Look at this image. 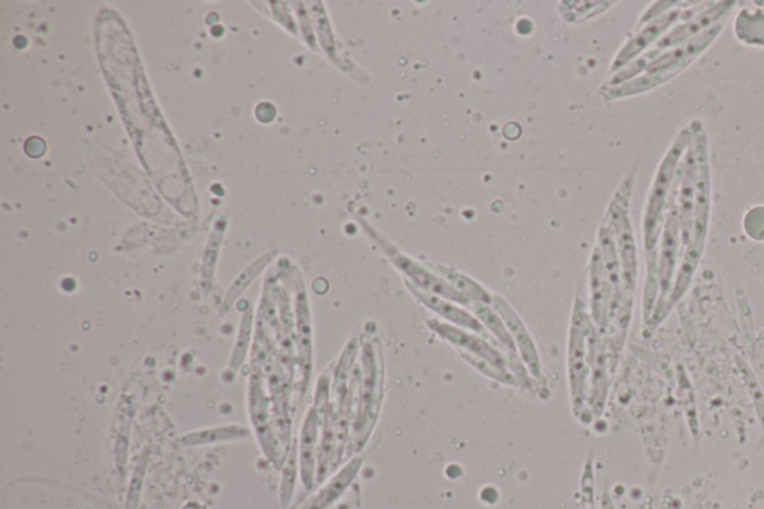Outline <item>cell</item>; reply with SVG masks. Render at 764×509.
Wrapping results in <instances>:
<instances>
[{
  "instance_id": "obj_1",
  "label": "cell",
  "mask_w": 764,
  "mask_h": 509,
  "mask_svg": "<svg viewBox=\"0 0 764 509\" xmlns=\"http://www.w3.org/2000/svg\"><path fill=\"white\" fill-rule=\"evenodd\" d=\"M724 24H726V20L709 27L708 30L694 36L693 39L685 42V44L660 54L645 69L644 74L621 84V86L611 87V89H600V96L605 101H618V99L632 98V96H638L641 93L650 92V90L656 89V87L663 86V84L678 77L682 71H685L691 63L696 62L711 47L712 42L721 35Z\"/></svg>"
},
{
  "instance_id": "obj_2",
  "label": "cell",
  "mask_w": 764,
  "mask_h": 509,
  "mask_svg": "<svg viewBox=\"0 0 764 509\" xmlns=\"http://www.w3.org/2000/svg\"><path fill=\"white\" fill-rule=\"evenodd\" d=\"M693 132L691 147L694 150L697 162L696 196H694L693 224H691L690 239H688L687 251H685L684 263L676 281L675 299L684 293L685 287L690 283L691 275L694 274L697 262L702 256L705 247L706 233H708L709 218H711L712 205V181L711 166H709L708 136L705 127L700 121L690 124Z\"/></svg>"
},
{
  "instance_id": "obj_3",
  "label": "cell",
  "mask_w": 764,
  "mask_h": 509,
  "mask_svg": "<svg viewBox=\"0 0 764 509\" xmlns=\"http://www.w3.org/2000/svg\"><path fill=\"white\" fill-rule=\"evenodd\" d=\"M384 398V363L380 341L374 333L366 336L360 345L359 384H357V411L353 424L351 451L362 450L371 438Z\"/></svg>"
},
{
  "instance_id": "obj_4",
  "label": "cell",
  "mask_w": 764,
  "mask_h": 509,
  "mask_svg": "<svg viewBox=\"0 0 764 509\" xmlns=\"http://www.w3.org/2000/svg\"><path fill=\"white\" fill-rule=\"evenodd\" d=\"M693 141V132L691 127L687 126L675 136L672 144L663 156L653 183L648 190L647 199L644 204V217H642V226H644L645 247L648 253L656 248L660 233L665 227L666 215L670 196H672L673 187H675L676 175H678L679 166L687 153Z\"/></svg>"
},
{
  "instance_id": "obj_5",
  "label": "cell",
  "mask_w": 764,
  "mask_h": 509,
  "mask_svg": "<svg viewBox=\"0 0 764 509\" xmlns=\"http://www.w3.org/2000/svg\"><path fill=\"white\" fill-rule=\"evenodd\" d=\"M596 324L591 320L590 311L581 295L573 304L568 342V377L571 389L572 408L576 417H581L587 402L588 377L596 351Z\"/></svg>"
},
{
  "instance_id": "obj_6",
  "label": "cell",
  "mask_w": 764,
  "mask_h": 509,
  "mask_svg": "<svg viewBox=\"0 0 764 509\" xmlns=\"http://www.w3.org/2000/svg\"><path fill=\"white\" fill-rule=\"evenodd\" d=\"M357 221H359L363 232L368 235V238L380 248L384 256L390 260L391 265L403 275V280L409 281V283L417 286L418 289L426 290V292L433 293V295L442 296V298L450 299V301L469 308L471 302L465 296L457 293L447 281L442 280L439 275H436L427 266L426 262H420V260L403 253L397 245H394L381 230H378L374 224L369 223L366 218L357 217Z\"/></svg>"
},
{
  "instance_id": "obj_7",
  "label": "cell",
  "mask_w": 764,
  "mask_h": 509,
  "mask_svg": "<svg viewBox=\"0 0 764 509\" xmlns=\"http://www.w3.org/2000/svg\"><path fill=\"white\" fill-rule=\"evenodd\" d=\"M635 180L636 171L633 169L615 190L605 214L614 233L618 257H620L623 287L627 293L635 290L636 283V245L632 221H630V202H632L633 189H635Z\"/></svg>"
},
{
  "instance_id": "obj_8",
  "label": "cell",
  "mask_w": 764,
  "mask_h": 509,
  "mask_svg": "<svg viewBox=\"0 0 764 509\" xmlns=\"http://www.w3.org/2000/svg\"><path fill=\"white\" fill-rule=\"evenodd\" d=\"M711 3L681 2L678 6L666 12V14L654 18L653 21H648V23L642 24V26H636L632 35L627 39L626 44L615 54L614 60H612L611 66H609V77L626 68L629 63L638 59L645 51L650 50L675 24L681 23L684 20H690L694 15L708 8Z\"/></svg>"
},
{
  "instance_id": "obj_9",
  "label": "cell",
  "mask_w": 764,
  "mask_h": 509,
  "mask_svg": "<svg viewBox=\"0 0 764 509\" xmlns=\"http://www.w3.org/2000/svg\"><path fill=\"white\" fill-rule=\"evenodd\" d=\"M426 324L442 341L456 348L460 356L465 354V356L478 357V359L485 360V362L502 369V371L511 372L505 353L500 350L499 345L493 339L485 338V336L462 329V327L453 326V324L439 320V318H429Z\"/></svg>"
},
{
  "instance_id": "obj_10",
  "label": "cell",
  "mask_w": 764,
  "mask_h": 509,
  "mask_svg": "<svg viewBox=\"0 0 764 509\" xmlns=\"http://www.w3.org/2000/svg\"><path fill=\"white\" fill-rule=\"evenodd\" d=\"M491 306L499 312L500 317L505 321L506 327H508L509 333H511L512 339H514L515 347H517L518 354H520L527 371H529V374L532 375L533 380L536 381L539 387H545L544 371H542L538 347H536L532 333L529 332L526 324H524L523 318L518 315V312L512 308V305L503 296L497 295V293H493Z\"/></svg>"
},
{
  "instance_id": "obj_11",
  "label": "cell",
  "mask_w": 764,
  "mask_h": 509,
  "mask_svg": "<svg viewBox=\"0 0 764 509\" xmlns=\"http://www.w3.org/2000/svg\"><path fill=\"white\" fill-rule=\"evenodd\" d=\"M408 292L420 302L424 308L432 311L433 314L442 318V321L453 324V326L462 327V329L471 330V332L478 333V335L485 336V338L493 339L490 333L482 326L481 321L475 317L474 312L466 306L457 304V302L450 301V299L442 298V296L433 295V293L426 292V290L418 289L414 284L409 281L403 280ZM494 341V339H493Z\"/></svg>"
},
{
  "instance_id": "obj_12",
  "label": "cell",
  "mask_w": 764,
  "mask_h": 509,
  "mask_svg": "<svg viewBox=\"0 0 764 509\" xmlns=\"http://www.w3.org/2000/svg\"><path fill=\"white\" fill-rule=\"evenodd\" d=\"M426 263L436 275H439L442 280L447 281L457 293L465 296L471 304L491 305V302H493V293L490 290L485 289L481 283H478L477 280L469 277V275L463 274L459 269L453 268V266L441 265V263Z\"/></svg>"
},
{
  "instance_id": "obj_13",
  "label": "cell",
  "mask_w": 764,
  "mask_h": 509,
  "mask_svg": "<svg viewBox=\"0 0 764 509\" xmlns=\"http://www.w3.org/2000/svg\"><path fill=\"white\" fill-rule=\"evenodd\" d=\"M318 429H320L318 412L317 409L311 408L303 421L302 435H300V468H302V480L306 489H311L314 484Z\"/></svg>"
},
{
  "instance_id": "obj_14",
  "label": "cell",
  "mask_w": 764,
  "mask_h": 509,
  "mask_svg": "<svg viewBox=\"0 0 764 509\" xmlns=\"http://www.w3.org/2000/svg\"><path fill=\"white\" fill-rule=\"evenodd\" d=\"M360 466H362V459L356 457L351 460L335 478H332L329 484L324 489H321L303 509H327L332 507L342 495L345 490L348 489L354 478H356L357 472H359Z\"/></svg>"
},
{
  "instance_id": "obj_15",
  "label": "cell",
  "mask_w": 764,
  "mask_h": 509,
  "mask_svg": "<svg viewBox=\"0 0 764 509\" xmlns=\"http://www.w3.org/2000/svg\"><path fill=\"white\" fill-rule=\"evenodd\" d=\"M615 2H560L559 12L566 23L578 24L608 11Z\"/></svg>"
},
{
  "instance_id": "obj_16",
  "label": "cell",
  "mask_w": 764,
  "mask_h": 509,
  "mask_svg": "<svg viewBox=\"0 0 764 509\" xmlns=\"http://www.w3.org/2000/svg\"><path fill=\"white\" fill-rule=\"evenodd\" d=\"M214 432L215 435H212L211 438H208V433L206 432L193 433V435L181 439V442L183 444H202V442L221 441V439L238 438V436L247 435V430L238 426L220 427V429L212 430V433Z\"/></svg>"
}]
</instances>
